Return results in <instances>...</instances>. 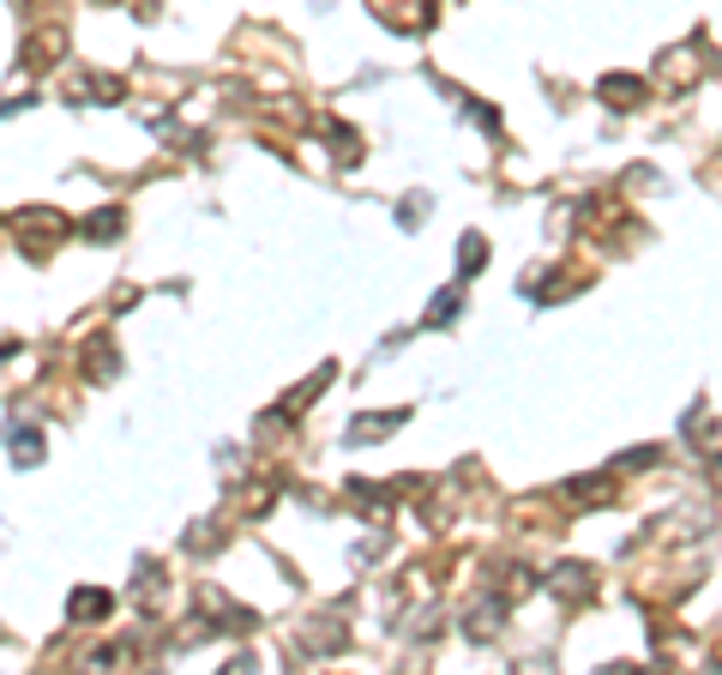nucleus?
I'll use <instances>...</instances> for the list:
<instances>
[{
  "label": "nucleus",
  "mask_w": 722,
  "mask_h": 675,
  "mask_svg": "<svg viewBox=\"0 0 722 675\" xmlns=\"http://www.w3.org/2000/svg\"><path fill=\"white\" fill-rule=\"evenodd\" d=\"M114 229H121V206H102L97 218H85V236L90 241H114Z\"/></svg>",
  "instance_id": "8"
},
{
  "label": "nucleus",
  "mask_w": 722,
  "mask_h": 675,
  "mask_svg": "<svg viewBox=\"0 0 722 675\" xmlns=\"http://www.w3.org/2000/svg\"><path fill=\"white\" fill-rule=\"evenodd\" d=\"M554 591L566 597V603H584L590 591H597V579H590V567H578V562H566V567H554Z\"/></svg>",
  "instance_id": "2"
},
{
  "label": "nucleus",
  "mask_w": 722,
  "mask_h": 675,
  "mask_svg": "<svg viewBox=\"0 0 722 675\" xmlns=\"http://www.w3.org/2000/svg\"><path fill=\"white\" fill-rule=\"evenodd\" d=\"M488 265V241L482 236H463V248H458V277H475Z\"/></svg>",
  "instance_id": "7"
},
{
  "label": "nucleus",
  "mask_w": 722,
  "mask_h": 675,
  "mask_svg": "<svg viewBox=\"0 0 722 675\" xmlns=\"http://www.w3.org/2000/svg\"><path fill=\"white\" fill-rule=\"evenodd\" d=\"M397 423H409V411H380V416H355L350 423V440H385Z\"/></svg>",
  "instance_id": "5"
},
{
  "label": "nucleus",
  "mask_w": 722,
  "mask_h": 675,
  "mask_svg": "<svg viewBox=\"0 0 722 675\" xmlns=\"http://www.w3.org/2000/svg\"><path fill=\"white\" fill-rule=\"evenodd\" d=\"M109 609H114V597H109V591H90V585L67 597V616H73V621H85V628H90V621H102Z\"/></svg>",
  "instance_id": "4"
},
{
  "label": "nucleus",
  "mask_w": 722,
  "mask_h": 675,
  "mask_svg": "<svg viewBox=\"0 0 722 675\" xmlns=\"http://www.w3.org/2000/svg\"><path fill=\"white\" fill-rule=\"evenodd\" d=\"M463 308V277H458V284H451V290H440V302H434V308H428V326H446L451 320V314H458Z\"/></svg>",
  "instance_id": "9"
},
{
  "label": "nucleus",
  "mask_w": 722,
  "mask_h": 675,
  "mask_svg": "<svg viewBox=\"0 0 722 675\" xmlns=\"http://www.w3.org/2000/svg\"><path fill=\"white\" fill-rule=\"evenodd\" d=\"M602 104L609 109H638L644 104V79H632V73H609V79H602Z\"/></svg>",
  "instance_id": "3"
},
{
  "label": "nucleus",
  "mask_w": 722,
  "mask_h": 675,
  "mask_svg": "<svg viewBox=\"0 0 722 675\" xmlns=\"http://www.w3.org/2000/svg\"><path fill=\"white\" fill-rule=\"evenodd\" d=\"M711 470H716V482H722V458H711Z\"/></svg>",
  "instance_id": "11"
},
{
  "label": "nucleus",
  "mask_w": 722,
  "mask_h": 675,
  "mask_svg": "<svg viewBox=\"0 0 722 675\" xmlns=\"http://www.w3.org/2000/svg\"><path fill=\"white\" fill-rule=\"evenodd\" d=\"M373 19H385L392 31H434V19H440V0H368Z\"/></svg>",
  "instance_id": "1"
},
{
  "label": "nucleus",
  "mask_w": 722,
  "mask_h": 675,
  "mask_svg": "<svg viewBox=\"0 0 722 675\" xmlns=\"http://www.w3.org/2000/svg\"><path fill=\"white\" fill-rule=\"evenodd\" d=\"M85 368H90V380H109V374H114V350H109V338H90V344H85Z\"/></svg>",
  "instance_id": "6"
},
{
  "label": "nucleus",
  "mask_w": 722,
  "mask_h": 675,
  "mask_svg": "<svg viewBox=\"0 0 722 675\" xmlns=\"http://www.w3.org/2000/svg\"><path fill=\"white\" fill-rule=\"evenodd\" d=\"M36 458H43V440L31 428H12V465H36Z\"/></svg>",
  "instance_id": "10"
}]
</instances>
